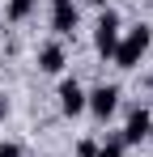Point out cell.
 Here are the masks:
<instances>
[{
  "mask_svg": "<svg viewBox=\"0 0 153 157\" xmlns=\"http://www.w3.org/2000/svg\"><path fill=\"white\" fill-rule=\"evenodd\" d=\"M149 43H153V30H149V26H132V30H128V38H119V47H115L111 59H115L119 68H136L140 55L149 51Z\"/></svg>",
  "mask_w": 153,
  "mask_h": 157,
  "instance_id": "1",
  "label": "cell"
},
{
  "mask_svg": "<svg viewBox=\"0 0 153 157\" xmlns=\"http://www.w3.org/2000/svg\"><path fill=\"white\" fill-rule=\"evenodd\" d=\"M94 47H98V55H115V47H119V17L106 9L98 17V26H94Z\"/></svg>",
  "mask_w": 153,
  "mask_h": 157,
  "instance_id": "2",
  "label": "cell"
},
{
  "mask_svg": "<svg viewBox=\"0 0 153 157\" xmlns=\"http://www.w3.org/2000/svg\"><path fill=\"white\" fill-rule=\"evenodd\" d=\"M119 106V85H98L94 94H85V110H94L98 119H111Z\"/></svg>",
  "mask_w": 153,
  "mask_h": 157,
  "instance_id": "3",
  "label": "cell"
},
{
  "mask_svg": "<svg viewBox=\"0 0 153 157\" xmlns=\"http://www.w3.org/2000/svg\"><path fill=\"white\" fill-rule=\"evenodd\" d=\"M149 128H153V115L145 106H136L132 115H128V128H124V140L128 144H140V140H149Z\"/></svg>",
  "mask_w": 153,
  "mask_h": 157,
  "instance_id": "4",
  "label": "cell"
},
{
  "mask_svg": "<svg viewBox=\"0 0 153 157\" xmlns=\"http://www.w3.org/2000/svg\"><path fill=\"white\" fill-rule=\"evenodd\" d=\"M60 110L64 115H81L85 110V89L76 81H60Z\"/></svg>",
  "mask_w": 153,
  "mask_h": 157,
  "instance_id": "5",
  "label": "cell"
},
{
  "mask_svg": "<svg viewBox=\"0 0 153 157\" xmlns=\"http://www.w3.org/2000/svg\"><path fill=\"white\" fill-rule=\"evenodd\" d=\"M76 21H81V17H76V4H55V9H51V30H55V34H73Z\"/></svg>",
  "mask_w": 153,
  "mask_h": 157,
  "instance_id": "6",
  "label": "cell"
},
{
  "mask_svg": "<svg viewBox=\"0 0 153 157\" xmlns=\"http://www.w3.org/2000/svg\"><path fill=\"white\" fill-rule=\"evenodd\" d=\"M38 68H43V72H60V68H64V47H60V43L38 47Z\"/></svg>",
  "mask_w": 153,
  "mask_h": 157,
  "instance_id": "7",
  "label": "cell"
},
{
  "mask_svg": "<svg viewBox=\"0 0 153 157\" xmlns=\"http://www.w3.org/2000/svg\"><path fill=\"white\" fill-rule=\"evenodd\" d=\"M34 13V0H9V21H26Z\"/></svg>",
  "mask_w": 153,
  "mask_h": 157,
  "instance_id": "8",
  "label": "cell"
},
{
  "mask_svg": "<svg viewBox=\"0 0 153 157\" xmlns=\"http://www.w3.org/2000/svg\"><path fill=\"white\" fill-rule=\"evenodd\" d=\"M94 157H124V140H106V144H98Z\"/></svg>",
  "mask_w": 153,
  "mask_h": 157,
  "instance_id": "9",
  "label": "cell"
},
{
  "mask_svg": "<svg viewBox=\"0 0 153 157\" xmlns=\"http://www.w3.org/2000/svg\"><path fill=\"white\" fill-rule=\"evenodd\" d=\"M98 153V140H81V144H76V157H94Z\"/></svg>",
  "mask_w": 153,
  "mask_h": 157,
  "instance_id": "10",
  "label": "cell"
},
{
  "mask_svg": "<svg viewBox=\"0 0 153 157\" xmlns=\"http://www.w3.org/2000/svg\"><path fill=\"white\" fill-rule=\"evenodd\" d=\"M0 157H26L22 144H0Z\"/></svg>",
  "mask_w": 153,
  "mask_h": 157,
  "instance_id": "11",
  "label": "cell"
},
{
  "mask_svg": "<svg viewBox=\"0 0 153 157\" xmlns=\"http://www.w3.org/2000/svg\"><path fill=\"white\" fill-rule=\"evenodd\" d=\"M4 115H9V102H4V98H0V123H4Z\"/></svg>",
  "mask_w": 153,
  "mask_h": 157,
  "instance_id": "12",
  "label": "cell"
},
{
  "mask_svg": "<svg viewBox=\"0 0 153 157\" xmlns=\"http://www.w3.org/2000/svg\"><path fill=\"white\" fill-rule=\"evenodd\" d=\"M89 4H98V9H106V0H89Z\"/></svg>",
  "mask_w": 153,
  "mask_h": 157,
  "instance_id": "13",
  "label": "cell"
},
{
  "mask_svg": "<svg viewBox=\"0 0 153 157\" xmlns=\"http://www.w3.org/2000/svg\"><path fill=\"white\" fill-rule=\"evenodd\" d=\"M51 4H73V0H51Z\"/></svg>",
  "mask_w": 153,
  "mask_h": 157,
  "instance_id": "14",
  "label": "cell"
},
{
  "mask_svg": "<svg viewBox=\"0 0 153 157\" xmlns=\"http://www.w3.org/2000/svg\"><path fill=\"white\" fill-rule=\"evenodd\" d=\"M149 89H153V72H149Z\"/></svg>",
  "mask_w": 153,
  "mask_h": 157,
  "instance_id": "15",
  "label": "cell"
},
{
  "mask_svg": "<svg viewBox=\"0 0 153 157\" xmlns=\"http://www.w3.org/2000/svg\"><path fill=\"white\" fill-rule=\"evenodd\" d=\"M149 140H153V128H149Z\"/></svg>",
  "mask_w": 153,
  "mask_h": 157,
  "instance_id": "16",
  "label": "cell"
}]
</instances>
